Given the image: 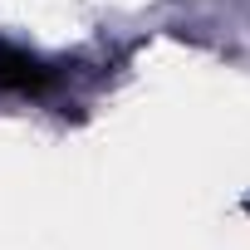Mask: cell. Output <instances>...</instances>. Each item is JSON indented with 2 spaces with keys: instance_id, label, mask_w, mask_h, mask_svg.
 Wrapping results in <instances>:
<instances>
[{
  "instance_id": "cell-1",
  "label": "cell",
  "mask_w": 250,
  "mask_h": 250,
  "mask_svg": "<svg viewBox=\"0 0 250 250\" xmlns=\"http://www.w3.org/2000/svg\"><path fill=\"white\" fill-rule=\"evenodd\" d=\"M59 83V69L44 64L40 54H30L25 44L0 35V88L5 93H25V98H44Z\"/></svg>"
},
{
  "instance_id": "cell-2",
  "label": "cell",
  "mask_w": 250,
  "mask_h": 250,
  "mask_svg": "<svg viewBox=\"0 0 250 250\" xmlns=\"http://www.w3.org/2000/svg\"><path fill=\"white\" fill-rule=\"evenodd\" d=\"M245 211H250V206H245Z\"/></svg>"
}]
</instances>
